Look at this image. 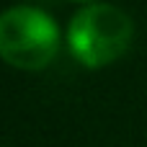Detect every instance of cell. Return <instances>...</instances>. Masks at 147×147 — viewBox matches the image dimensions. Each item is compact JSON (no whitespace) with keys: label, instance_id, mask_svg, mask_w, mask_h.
Listing matches in <instances>:
<instances>
[{"label":"cell","instance_id":"cell-2","mask_svg":"<svg viewBox=\"0 0 147 147\" xmlns=\"http://www.w3.org/2000/svg\"><path fill=\"white\" fill-rule=\"evenodd\" d=\"M57 21L36 5H10L0 10V59L16 70H44L59 52Z\"/></svg>","mask_w":147,"mask_h":147},{"label":"cell","instance_id":"cell-1","mask_svg":"<svg viewBox=\"0 0 147 147\" xmlns=\"http://www.w3.org/2000/svg\"><path fill=\"white\" fill-rule=\"evenodd\" d=\"M134 39V21L127 10L111 3L80 5L67 23V47L72 57L90 67H106L127 54Z\"/></svg>","mask_w":147,"mask_h":147},{"label":"cell","instance_id":"cell-3","mask_svg":"<svg viewBox=\"0 0 147 147\" xmlns=\"http://www.w3.org/2000/svg\"><path fill=\"white\" fill-rule=\"evenodd\" d=\"M72 3H80V5H90V3H101V0H72Z\"/></svg>","mask_w":147,"mask_h":147}]
</instances>
